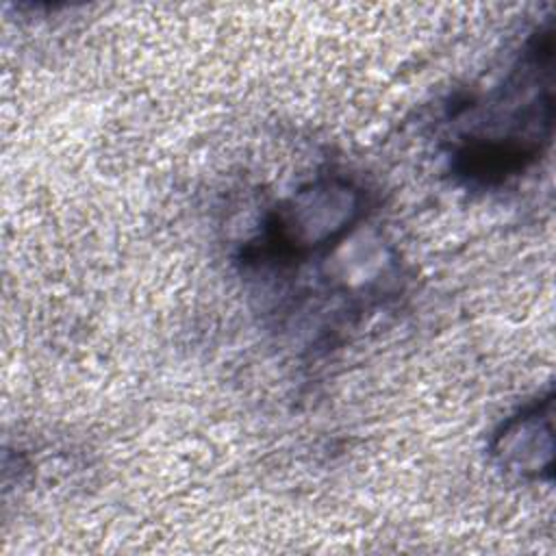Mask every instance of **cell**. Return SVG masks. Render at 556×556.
I'll return each mask as SVG.
<instances>
[{
	"mask_svg": "<svg viewBox=\"0 0 556 556\" xmlns=\"http://www.w3.org/2000/svg\"><path fill=\"white\" fill-rule=\"evenodd\" d=\"M552 24L539 28L504 85L491 93L473 130L463 135L452 172L467 185L495 187L530 167L552 139Z\"/></svg>",
	"mask_w": 556,
	"mask_h": 556,
	"instance_id": "6da1fadb",
	"label": "cell"
},
{
	"mask_svg": "<svg viewBox=\"0 0 556 556\" xmlns=\"http://www.w3.org/2000/svg\"><path fill=\"white\" fill-rule=\"evenodd\" d=\"M367 191L348 176H319L280 200L245 258L298 263L339 243L367 211Z\"/></svg>",
	"mask_w": 556,
	"mask_h": 556,
	"instance_id": "7a4b0ae2",
	"label": "cell"
},
{
	"mask_svg": "<svg viewBox=\"0 0 556 556\" xmlns=\"http://www.w3.org/2000/svg\"><path fill=\"white\" fill-rule=\"evenodd\" d=\"M554 395L547 393L495 430L491 456L510 476L523 480L552 478L554 469Z\"/></svg>",
	"mask_w": 556,
	"mask_h": 556,
	"instance_id": "3957f363",
	"label": "cell"
}]
</instances>
